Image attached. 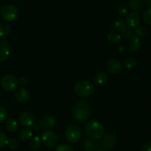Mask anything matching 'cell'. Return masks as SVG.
Instances as JSON below:
<instances>
[{
    "mask_svg": "<svg viewBox=\"0 0 151 151\" xmlns=\"http://www.w3.org/2000/svg\"><path fill=\"white\" fill-rule=\"evenodd\" d=\"M30 146L32 149L38 150L41 146V140L38 136H35L30 141Z\"/></svg>",
    "mask_w": 151,
    "mask_h": 151,
    "instance_id": "obj_24",
    "label": "cell"
},
{
    "mask_svg": "<svg viewBox=\"0 0 151 151\" xmlns=\"http://www.w3.org/2000/svg\"><path fill=\"white\" fill-rule=\"evenodd\" d=\"M15 96H16L18 102H21V103H26L29 99V91L24 87H19L16 89Z\"/></svg>",
    "mask_w": 151,
    "mask_h": 151,
    "instance_id": "obj_14",
    "label": "cell"
},
{
    "mask_svg": "<svg viewBox=\"0 0 151 151\" xmlns=\"http://www.w3.org/2000/svg\"><path fill=\"white\" fill-rule=\"evenodd\" d=\"M41 140L46 147L53 148L57 146L58 139L57 136L51 130H45L41 135Z\"/></svg>",
    "mask_w": 151,
    "mask_h": 151,
    "instance_id": "obj_7",
    "label": "cell"
},
{
    "mask_svg": "<svg viewBox=\"0 0 151 151\" xmlns=\"http://www.w3.org/2000/svg\"><path fill=\"white\" fill-rule=\"evenodd\" d=\"M32 126V129L35 130H38L40 129L39 124H35V123H33Z\"/></svg>",
    "mask_w": 151,
    "mask_h": 151,
    "instance_id": "obj_36",
    "label": "cell"
},
{
    "mask_svg": "<svg viewBox=\"0 0 151 151\" xmlns=\"http://www.w3.org/2000/svg\"><path fill=\"white\" fill-rule=\"evenodd\" d=\"M101 145L105 149H111L114 147L116 144V136L111 133L106 134L102 138Z\"/></svg>",
    "mask_w": 151,
    "mask_h": 151,
    "instance_id": "obj_12",
    "label": "cell"
},
{
    "mask_svg": "<svg viewBox=\"0 0 151 151\" xmlns=\"http://www.w3.org/2000/svg\"><path fill=\"white\" fill-rule=\"evenodd\" d=\"M7 136L4 135V133L0 132V148L4 147L5 145H7Z\"/></svg>",
    "mask_w": 151,
    "mask_h": 151,
    "instance_id": "obj_32",
    "label": "cell"
},
{
    "mask_svg": "<svg viewBox=\"0 0 151 151\" xmlns=\"http://www.w3.org/2000/svg\"><path fill=\"white\" fill-rule=\"evenodd\" d=\"M91 114V106L88 101L81 99L75 102L72 107V115L78 121H86Z\"/></svg>",
    "mask_w": 151,
    "mask_h": 151,
    "instance_id": "obj_1",
    "label": "cell"
},
{
    "mask_svg": "<svg viewBox=\"0 0 151 151\" xmlns=\"http://www.w3.org/2000/svg\"><path fill=\"white\" fill-rule=\"evenodd\" d=\"M122 36L124 37V38H128V37L131 36L133 33V30L131 28L129 27H125L122 31Z\"/></svg>",
    "mask_w": 151,
    "mask_h": 151,
    "instance_id": "obj_29",
    "label": "cell"
},
{
    "mask_svg": "<svg viewBox=\"0 0 151 151\" xmlns=\"http://www.w3.org/2000/svg\"><path fill=\"white\" fill-rule=\"evenodd\" d=\"M32 151H38V150H32Z\"/></svg>",
    "mask_w": 151,
    "mask_h": 151,
    "instance_id": "obj_39",
    "label": "cell"
},
{
    "mask_svg": "<svg viewBox=\"0 0 151 151\" xmlns=\"http://www.w3.org/2000/svg\"><path fill=\"white\" fill-rule=\"evenodd\" d=\"M135 35H137L139 37H143L147 35V29L145 26H139L137 27L135 30Z\"/></svg>",
    "mask_w": 151,
    "mask_h": 151,
    "instance_id": "obj_25",
    "label": "cell"
},
{
    "mask_svg": "<svg viewBox=\"0 0 151 151\" xmlns=\"http://www.w3.org/2000/svg\"><path fill=\"white\" fill-rule=\"evenodd\" d=\"M97 151H106V150H98Z\"/></svg>",
    "mask_w": 151,
    "mask_h": 151,
    "instance_id": "obj_38",
    "label": "cell"
},
{
    "mask_svg": "<svg viewBox=\"0 0 151 151\" xmlns=\"http://www.w3.org/2000/svg\"><path fill=\"white\" fill-rule=\"evenodd\" d=\"M7 116H8V113L5 108L2 106H0V123L4 122L7 118Z\"/></svg>",
    "mask_w": 151,
    "mask_h": 151,
    "instance_id": "obj_27",
    "label": "cell"
},
{
    "mask_svg": "<svg viewBox=\"0 0 151 151\" xmlns=\"http://www.w3.org/2000/svg\"><path fill=\"white\" fill-rule=\"evenodd\" d=\"M116 10H117L118 13H119L120 16H124L127 14V12H128V9L127 7L124 4H120L116 7Z\"/></svg>",
    "mask_w": 151,
    "mask_h": 151,
    "instance_id": "obj_28",
    "label": "cell"
},
{
    "mask_svg": "<svg viewBox=\"0 0 151 151\" xmlns=\"http://www.w3.org/2000/svg\"><path fill=\"white\" fill-rule=\"evenodd\" d=\"M1 85L7 91H13L16 90L19 85V81L13 75L6 74L1 78Z\"/></svg>",
    "mask_w": 151,
    "mask_h": 151,
    "instance_id": "obj_6",
    "label": "cell"
},
{
    "mask_svg": "<svg viewBox=\"0 0 151 151\" xmlns=\"http://www.w3.org/2000/svg\"><path fill=\"white\" fill-rule=\"evenodd\" d=\"M18 81H19V84H22V85H25V84H27L29 82V79L25 76L20 77L19 79H18Z\"/></svg>",
    "mask_w": 151,
    "mask_h": 151,
    "instance_id": "obj_35",
    "label": "cell"
},
{
    "mask_svg": "<svg viewBox=\"0 0 151 151\" xmlns=\"http://www.w3.org/2000/svg\"><path fill=\"white\" fill-rule=\"evenodd\" d=\"M124 66L128 70H131L134 68L137 65V61L133 57H128L124 61Z\"/></svg>",
    "mask_w": 151,
    "mask_h": 151,
    "instance_id": "obj_22",
    "label": "cell"
},
{
    "mask_svg": "<svg viewBox=\"0 0 151 151\" xmlns=\"http://www.w3.org/2000/svg\"><path fill=\"white\" fill-rule=\"evenodd\" d=\"M82 136V130L81 127L76 124H72L69 126L65 132V136L68 142L75 143L81 139Z\"/></svg>",
    "mask_w": 151,
    "mask_h": 151,
    "instance_id": "obj_5",
    "label": "cell"
},
{
    "mask_svg": "<svg viewBox=\"0 0 151 151\" xmlns=\"http://www.w3.org/2000/svg\"><path fill=\"white\" fill-rule=\"evenodd\" d=\"M141 22V17L140 15L137 12L132 11L127 15L126 22L128 27L131 28H136L139 26Z\"/></svg>",
    "mask_w": 151,
    "mask_h": 151,
    "instance_id": "obj_8",
    "label": "cell"
},
{
    "mask_svg": "<svg viewBox=\"0 0 151 151\" xmlns=\"http://www.w3.org/2000/svg\"><path fill=\"white\" fill-rule=\"evenodd\" d=\"M84 148L87 151H91L94 150V143L90 139H87L84 142Z\"/></svg>",
    "mask_w": 151,
    "mask_h": 151,
    "instance_id": "obj_31",
    "label": "cell"
},
{
    "mask_svg": "<svg viewBox=\"0 0 151 151\" xmlns=\"http://www.w3.org/2000/svg\"><path fill=\"white\" fill-rule=\"evenodd\" d=\"M126 27V22L123 19H119L114 22L112 25V29L115 31H122Z\"/></svg>",
    "mask_w": 151,
    "mask_h": 151,
    "instance_id": "obj_20",
    "label": "cell"
},
{
    "mask_svg": "<svg viewBox=\"0 0 151 151\" xmlns=\"http://www.w3.org/2000/svg\"><path fill=\"white\" fill-rule=\"evenodd\" d=\"M11 31L10 25L7 22H0V37H5Z\"/></svg>",
    "mask_w": 151,
    "mask_h": 151,
    "instance_id": "obj_19",
    "label": "cell"
},
{
    "mask_svg": "<svg viewBox=\"0 0 151 151\" xmlns=\"http://www.w3.org/2000/svg\"><path fill=\"white\" fill-rule=\"evenodd\" d=\"M129 6L133 10H139L143 7L142 0H129Z\"/></svg>",
    "mask_w": 151,
    "mask_h": 151,
    "instance_id": "obj_21",
    "label": "cell"
},
{
    "mask_svg": "<svg viewBox=\"0 0 151 151\" xmlns=\"http://www.w3.org/2000/svg\"><path fill=\"white\" fill-rule=\"evenodd\" d=\"M32 136V131L30 128L29 127H25V128L22 129L20 131L19 135V137L21 141L22 142H26V141L29 140L31 139Z\"/></svg>",
    "mask_w": 151,
    "mask_h": 151,
    "instance_id": "obj_17",
    "label": "cell"
},
{
    "mask_svg": "<svg viewBox=\"0 0 151 151\" xmlns=\"http://www.w3.org/2000/svg\"><path fill=\"white\" fill-rule=\"evenodd\" d=\"M94 85L89 81H80L75 84L74 91L78 96L86 98L91 96L94 92Z\"/></svg>",
    "mask_w": 151,
    "mask_h": 151,
    "instance_id": "obj_3",
    "label": "cell"
},
{
    "mask_svg": "<svg viewBox=\"0 0 151 151\" xmlns=\"http://www.w3.org/2000/svg\"><path fill=\"white\" fill-rule=\"evenodd\" d=\"M108 39L112 43H115V44H118L121 41L122 39V36L119 34L116 33L115 32H111L108 35Z\"/></svg>",
    "mask_w": 151,
    "mask_h": 151,
    "instance_id": "obj_23",
    "label": "cell"
},
{
    "mask_svg": "<svg viewBox=\"0 0 151 151\" xmlns=\"http://www.w3.org/2000/svg\"><path fill=\"white\" fill-rule=\"evenodd\" d=\"M10 44L7 41L0 38V62L6 60L10 55Z\"/></svg>",
    "mask_w": 151,
    "mask_h": 151,
    "instance_id": "obj_11",
    "label": "cell"
},
{
    "mask_svg": "<svg viewBox=\"0 0 151 151\" xmlns=\"http://www.w3.org/2000/svg\"><path fill=\"white\" fill-rule=\"evenodd\" d=\"M141 43L139 37L137 36V35H132L128 38L127 44H128V47L129 50H132V51H137L140 48Z\"/></svg>",
    "mask_w": 151,
    "mask_h": 151,
    "instance_id": "obj_15",
    "label": "cell"
},
{
    "mask_svg": "<svg viewBox=\"0 0 151 151\" xmlns=\"http://www.w3.org/2000/svg\"><path fill=\"white\" fill-rule=\"evenodd\" d=\"M0 16L7 22L14 21L19 16V10L15 6L11 4H6L0 10Z\"/></svg>",
    "mask_w": 151,
    "mask_h": 151,
    "instance_id": "obj_4",
    "label": "cell"
},
{
    "mask_svg": "<svg viewBox=\"0 0 151 151\" xmlns=\"http://www.w3.org/2000/svg\"><path fill=\"white\" fill-rule=\"evenodd\" d=\"M142 151H151V141H149L144 144Z\"/></svg>",
    "mask_w": 151,
    "mask_h": 151,
    "instance_id": "obj_34",
    "label": "cell"
},
{
    "mask_svg": "<svg viewBox=\"0 0 151 151\" xmlns=\"http://www.w3.org/2000/svg\"><path fill=\"white\" fill-rule=\"evenodd\" d=\"M7 146L10 148V149H16L19 147V142H18L17 140L14 139H11L10 140L7 141Z\"/></svg>",
    "mask_w": 151,
    "mask_h": 151,
    "instance_id": "obj_30",
    "label": "cell"
},
{
    "mask_svg": "<svg viewBox=\"0 0 151 151\" xmlns=\"http://www.w3.org/2000/svg\"><path fill=\"white\" fill-rule=\"evenodd\" d=\"M106 68L108 72L110 73L116 74L122 70V65L119 61L116 59H111L106 63Z\"/></svg>",
    "mask_w": 151,
    "mask_h": 151,
    "instance_id": "obj_9",
    "label": "cell"
},
{
    "mask_svg": "<svg viewBox=\"0 0 151 151\" xmlns=\"http://www.w3.org/2000/svg\"><path fill=\"white\" fill-rule=\"evenodd\" d=\"M56 124V120L51 115H46L41 118L40 121V127L42 130H48L54 127Z\"/></svg>",
    "mask_w": 151,
    "mask_h": 151,
    "instance_id": "obj_10",
    "label": "cell"
},
{
    "mask_svg": "<svg viewBox=\"0 0 151 151\" xmlns=\"http://www.w3.org/2000/svg\"><path fill=\"white\" fill-rule=\"evenodd\" d=\"M108 76L105 73L103 72H99L94 76L93 81L97 85H103V84L107 81Z\"/></svg>",
    "mask_w": 151,
    "mask_h": 151,
    "instance_id": "obj_16",
    "label": "cell"
},
{
    "mask_svg": "<svg viewBox=\"0 0 151 151\" xmlns=\"http://www.w3.org/2000/svg\"><path fill=\"white\" fill-rule=\"evenodd\" d=\"M35 121L34 115L29 112H24L22 113L19 117V121L20 124L24 127H29L32 125Z\"/></svg>",
    "mask_w": 151,
    "mask_h": 151,
    "instance_id": "obj_13",
    "label": "cell"
},
{
    "mask_svg": "<svg viewBox=\"0 0 151 151\" xmlns=\"http://www.w3.org/2000/svg\"><path fill=\"white\" fill-rule=\"evenodd\" d=\"M6 128L10 133H14L18 130L19 124H18L17 121L13 118H9L6 121Z\"/></svg>",
    "mask_w": 151,
    "mask_h": 151,
    "instance_id": "obj_18",
    "label": "cell"
},
{
    "mask_svg": "<svg viewBox=\"0 0 151 151\" xmlns=\"http://www.w3.org/2000/svg\"><path fill=\"white\" fill-rule=\"evenodd\" d=\"M145 3L146 5L151 7V0H144Z\"/></svg>",
    "mask_w": 151,
    "mask_h": 151,
    "instance_id": "obj_37",
    "label": "cell"
},
{
    "mask_svg": "<svg viewBox=\"0 0 151 151\" xmlns=\"http://www.w3.org/2000/svg\"><path fill=\"white\" fill-rule=\"evenodd\" d=\"M55 151H73L72 150V147H69L67 144H60L56 147L55 150Z\"/></svg>",
    "mask_w": 151,
    "mask_h": 151,
    "instance_id": "obj_33",
    "label": "cell"
},
{
    "mask_svg": "<svg viewBox=\"0 0 151 151\" xmlns=\"http://www.w3.org/2000/svg\"><path fill=\"white\" fill-rule=\"evenodd\" d=\"M143 21L147 25H151V7L145 10L143 13Z\"/></svg>",
    "mask_w": 151,
    "mask_h": 151,
    "instance_id": "obj_26",
    "label": "cell"
},
{
    "mask_svg": "<svg viewBox=\"0 0 151 151\" xmlns=\"http://www.w3.org/2000/svg\"><path fill=\"white\" fill-rule=\"evenodd\" d=\"M86 133L91 139L100 140L104 136L105 129L103 124L96 120H89L85 125Z\"/></svg>",
    "mask_w": 151,
    "mask_h": 151,
    "instance_id": "obj_2",
    "label": "cell"
}]
</instances>
